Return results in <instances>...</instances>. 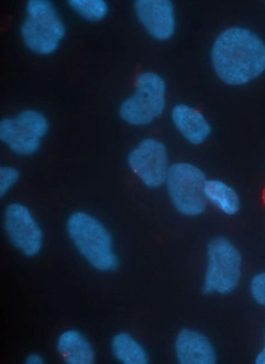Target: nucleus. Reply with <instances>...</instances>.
Segmentation results:
<instances>
[{"label":"nucleus","mask_w":265,"mask_h":364,"mask_svg":"<svg viewBox=\"0 0 265 364\" xmlns=\"http://www.w3.org/2000/svg\"><path fill=\"white\" fill-rule=\"evenodd\" d=\"M211 62L223 82L242 86L265 72V44L246 28H229L215 40Z\"/></svg>","instance_id":"1"},{"label":"nucleus","mask_w":265,"mask_h":364,"mask_svg":"<svg viewBox=\"0 0 265 364\" xmlns=\"http://www.w3.org/2000/svg\"><path fill=\"white\" fill-rule=\"evenodd\" d=\"M21 36L24 45L36 55L57 51L65 36V26L50 0H29Z\"/></svg>","instance_id":"3"},{"label":"nucleus","mask_w":265,"mask_h":364,"mask_svg":"<svg viewBox=\"0 0 265 364\" xmlns=\"http://www.w3.org/2000/svg\"><path fill=\"white\" fill-rule=\"evenodd\" d=\"M128 164L144 185L150 188L162 186L171 168L166 145L156 139H145L131 150Z\"/></svg>","instance_id":"8"},{"label":"nucleus","mask_w":265,"mask_h":364,"mask_svg":"<svg viewBox=\"0 0 265 364\" xmlns=\"http://www.w3.org/2000/svg\"><path fill=\"white\" fill-rule=\"evenodd\" d=\"M57 351L64 363H94L95 353L91 343L82 333L69 329L60 334L57 341Z\"/></svg>","instance_id":"13"},{"label":"nucleus","mask_w":265,"mask_h":364,"mask_svg":"<svg viewBox=\"0 0 265 364\" xmlns=\"http://www.w3.org/2000/svg\"><path fill=\"white\" fill-rule=\"evenodd\" d=\"M171 119L178 133L192 145H202L212 132L202 112L186 104H178L173 109Z\"/></svg>","instance_id":"12"},{"label":"nucleus","mask_w":265,"mask_h":364,"mask_svg":"<svg viewBox=\"0 0 265 364\" xmlns=\"http://www.w3.org/2000/svg\"><path fill=\"white\" fill-rule=\"evenodd\" d=\"M46 360H45L44 357L41 356L40 353H31V355H28L27 358L24 360V363L26 364H44Z\"/></svg>","instance_id":"19"},{"label":"nucleus","mask_w":265,"mask_h":364,"mask_svg":"<svg viewBox=\"0 0 265 364\" xmlns=\"http://www.w3.org/2000/svg\"><path fill=\"white\" fill-rule=\"evenodd\" d=\"M67 5L83 20L99 22L109 12V6L104 0H69Z\"/></svg>","instance_id":"16"},{"label":"nucleus","mask_w":265,"mask_h":364,"mask_svg":"<svg viewBox=\"0 0 265 364\" xmlns=\"http://www.w3.org/2000/svg\"><path fill=\"white\" fill-rule=\"evenodd\" d=\"M114 356L123 364H147L150 362L146 350L128 333H119L111 341Z\"/></svg>","instance_id":"15"},{"label":"nucleus","mask_w":265,"mask_h":364,"mask_svg":"<svg viewBox=\"0 0 265 364\" xmlns=\"http://www.w3.org/2000/svg\"><path fill=\"white\" fill-rule=\"evenodd\" d=\"M135 12L153 39L166 41L174 36L176 29L174 5L169 0H138L134 3Z\"/></svg>","instance_id":"10"},{"label":"nucleus","mask_w":265,"mask_h":364,"mask_svg":"<svg viewBox=\"0 0 265 364\" xmlns=\"http://www.w3.org/2000/svg\"><path fill=\"white\" fill-rule=\"evenodd\" d=\"M67 232L80 255L94 269L114 272L119 268L114 240L99 220L82 211H76L67 218Z\"/></svg>","instance_id":"2"},{"label":"nucleus","mask_w":265,"mask_h":364,"mask_svg":"<svg viewBox=\"0 0 265 364\" xmlns=\"http://www.w3.org/2000/svg\"><path fill=\"white\" fill-rule=\"evenodd\" d=\"M166 81L156 73L138 76L134 95L119 107V117L131 126H147L166 109Z\"/></svg>","instance_id":"5"},{"label":"nucleus","mask_w":265,"mask_h":364,"mask_svg":"<svg viewBox=\"0 0 265 364\" xmlns=\"http://www.w3.org/2000/svg\"><path fill=\"white\" fill-rule=\"evenodd\" d=\"M242 255L226 237L211 239L207 244V267L204 293L228 294L237 289L242 277Z\"/></svg>","instance_id":"4"},{"label":"nucleus","mask_w":265,"mask_h":364,"mask_svg":"<svg viewBox=\"0 0 265 364\" xmlns=\"http://www.w3.org/2000/svg\"><path fill=\"white\" fill-rule=\"evenodd\" d=\"M206 181L202 171L190 163H176L169 168L166 178L168 193L178 213L198 216L205 211Z\"/></svg>","instance_id":"6"},{"label":"nucleus","mask_w":265,"mask_h":364,"mask_svg":"<svg viewBox=\"0 0 265 364\" xmlns=\"http://www.w3.org/2000/svg\"><path fill=\"white\" fill-rule=\"evenodd\" d=\"M20 180V171L12 166L0 168V197L4 198L9 191L16 185Z\"/></svg>","instance_id":"17"},{"label":"nucleus","mask_w":265,"mask_h":364,"mask_svg":"<svg viewBox=\"0 0 265 364\" xmlns=\"http://www.w3.org/2000/svg\"><path fill=\"white\" fill-rule=\"evenodd\" d=\"M256 364H265V337H264V346L261 348V353H258V356L254 360Z\"/></svg>","instance_id":"20"},{"label":"nucleus","mask_w":265,"mask_h":364,"mask_svg":"<svg viewBox=\"0 0 265 364\" xmlns=\"http://www.w3.org/2000/svg\"><path fill=\"white\" fill-rule=\"evenodd\" d=\"M251 294L254 301L265 306V273L258 274L251 282Z\"/></svg>","instance_id":"18"},{"label":"nucleus","mask_w":265,"mask_h":364,"mask_svg":"<svg viewBox=\"0 0 265 364\" xmlns=\"http://www.w3.org/2000/svg\"><path fill=\"white\" fill-rule=\"evenodd\" d=\"M48 129V119L41 112L22 111L16 117L1 119L0 140L16 155L32 156L39 150Z\"/></svg>","instance_id":"7"},{"label":"nucleus","mask_w":265,"mask_h":364,"mask_svg":"<svg viewBox=\"0 0 265 364\" xmlns=\"http://www.w3.org/2000/svg\"><path fill=\"white\" fill-rule=\"evenodd\" d=\"M205 197L211 204L221 210L223 214H238L240 198L237 191L220 180H207L205 183Z\"/></svg>","instance_id":"14"},{"label":"nucleus","mask_w":265,"mask_h":364,"mask_svg":"<svg viewBox=\"0 0 265 364\" xmlns=\"http://www.w3.org/2000/svg\"><path fill=\"white\" fill-rule=\"evenodd\" d=\"M175 351L180 364L217 363V353L207 338L197 331L183 329L175 341Z\"/></svg>","instance_id":"11"},{"label":"nucleus","mask_w":265,"mask_h":364,"mask_svg":"<svg viewBox=\"0 0 265 364\" xmlns=\"http://www.w3.org/2000/svg\"><path fill=\"white\" fill-rule=\"evenodd\" d=\"M4 228L12 245L27 257L39 254L44 242L41 227L31 210L20 203H13L5 210Z\"/></svg>","instance_id":"9"}]
</instances>
